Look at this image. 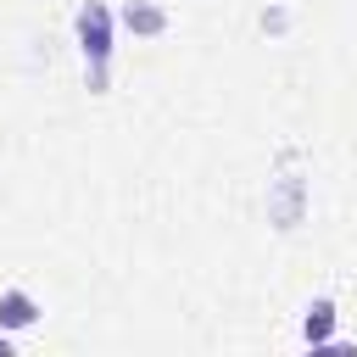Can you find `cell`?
<instances>
[{"mask_svg":"<svg viewBox=\"0 0 357 357\" xmlns=\"http://www.w3.org/2000/svg\"><path fill=\"white\" fill-rule=\"evenodd\" d=\"M284 28H290V11H284V6L262 11V33H284Z\"/></svg>","mask_w":357,"mask_h":357,"instance_id":"5b68a950","label":"cell"},{"mask_svg":"<svg viewBox=\"0 0 357 357\" xmlns=\"http://www.w3.org/2000/svg\"><path fill=\"white\" fill-rule=\"evenodd\" d=\"M73 28H78V50H84V84H89V95H106V84H112V11L100 0H89V6H78Z\"/></svg>","mask_w":357,"mask_h":357,"instance_id":"6da1fadb","label":"cell"},{"mask_svg":"<svg viewBox=\"0 0 357 357\" xmlns=\"http://www.w3.org/2000/svg\"><path fill=\"white\" fill-rule=\"evenodd\" d=\"M39 324V301L28 296V290H0V329L6 335H22V329H33Z\"/></svg>","mask_w":357,"mask_h":357,"instance_id":"3957f363","label":"cell"},{"mask_svg":"<svg viewBox=\"0 0 357 357\" xmlns=\"http://www.w3.org/2000/svg\"><path fill=\"white\" fill-rule=\"evenodd\" d=\"M335 318H340V312H335L329 296L307 301V307H301V340H307V346H335Z\"/></svg>","mask_w":357,"mask_h":357,"instance_id":"7a4b0ae2","label":"cell"},{"mask_svg":"<svg viewBox=\"0 0 357 357\" xmlns=\"http://www.w3.org/2000/svg\"><path fill=\"white\" fill-rule=\"evenodd\" d=\"M123 28L139 33V39H156V33H167V11L156 0H128L123 6Z\"/></svg>","mask_w":357,"mask_h":357,"instance_id":"277c9868","label":"cell"}]
</instances>
